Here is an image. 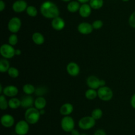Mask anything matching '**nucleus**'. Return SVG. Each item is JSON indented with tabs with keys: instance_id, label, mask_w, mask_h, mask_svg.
Wrapping results in <instances>:
<instances>
[{
	"instance_id": "nucleus-46",
	"label": "nucleus",
	"mask_w": 135,
	"mask_h": 135,
	"mask_svg": "<svg viewBox=\"0 0 135 135\" xmlns=\"http://www.w3.org/2000/svg\"><path fill=\"white\" fill-rule=\"evenodd\" d=\"M80 135H88L87 134H85V133H83V134H80Z\"/></svg>"
},
{
	"instance_id": "nucleus-17",
	"label": "nucleus",
	"mask_w": 135,
	"mask_h": 135,
	"mask_svg": "<svg viewBox=\"0 0 135 135\" xmlns=\"http://www.w3.org/2000/svg\"><path fill=\"white\" fill-rule=\"evenodd\" d=\"M92 9L89 3H84L80 5L79 13L80 17H82L83 18H87L92 13Z\"/></svg>"
},
{
	"instance_id": "nucleus-35",
	"label": "nucleus",
	"mask_w": 135,
	"mask_h": 135,
	"mask_svg": "<svg viewBox=\"0 0 135 135\" xmlns=\"http://www.w3.org/2000/svg\"><path fill=\"white\" fill-rule=\"evenodd\" d=\"M94 135H107L106 132L103 129H98L95 131Z\"/></svg>"
},
{
	"instance_id": "nucleus-6",
	"label": "nucleus",
	"mask_w": 135,
	"mask_h": 135,
	"mask_svg": "<svg viewBox=\"0 0 135 135\" xmlns=\"http://www.w3.org/2000/svg\"><path fill=\"white\" fill-rule=\"evenodd\" d=\"M0 54L3 58L11 59L15 56V49L9 43L3 44L0 47Z\"/></svg>"
},
{
	"instance_id": "nucleus-38",
	"label": "nucleus",
	"mask_w": 135,
	"mask_h": 135,
	"mask_svg": "<svg viewBox=\"0 0 135 135\" xmlns=\"http://www.w3.org/2000/svg\"><path fill=\"white\" fill-rule=\"evenodd\" d=\"M71 135H80V133L79 132V130L76 129H73L71 132Z\"/></svg>"
},
{
	"instance_id": "nucleus-28",
	"label": "nucleus",
	"mask_w": 135,
	"mask_h": 135,
	"mask_svg": "<svg viewBox=\"0 0 135 135\" xmlns=\"http://www.w3.org/2000/svg\"><path fill=\"white\" fill-rule=\"evenodd\" d=\"M91 116L94 118L96 120H99L101 119L103 116V111L101 109L96 108L93 109L91 113Z\"/></svg>"
},
{
	"instance_id": "nucleus-7",
	"label": "nucleus",
	"mask_w": 135,
	"mask_h": 135,
	"mask_svg": "<svg viewBox=\"0 0 135 135\" xmlns=\"http://www.w3.org/2000/svg\"><path fill=\"white\" fill-rule=\"evenodd\" d=\"M29 124H30L26 120H19L15 126V132L17 135H26L30 129Z\"/></svg>"
},
{
	"instance_id": "nucleus-10",
	"label": "nucleus",
	"mask_w": 135,
	"mask_h": 135,
	"mask_svg": "<svg viewBox=\"0 0 135 135\" xmlns=\"http://www.w3.org/2000/svg\"><path fill=\"white\" fill-rule=\"evenodd\" d=\"M77 30L79 33L82 34H89L92 33L94 30V28L92 26V24L89 23L88 22H80L77 26Z\"/></svg>"
},
{
	"instance_id": "nucleus-30",
	"label": "nucleus",
	"mask_w": 135,
	"mask_h": 135,
	"mask_svg": "<svg viewBox=\"0 0 135 135\" xmlns=\"http://www.w3.org/2000/svg\"><path fill=\"white\" fill-rule=\"evenodd\" d=\"M26 12L28 15L31 17H36L37 15H38V10H37L36 7L33 6V5H29V6H28Z\"/></svg>"
},
{
	"instance_id": "nucleus-18",
	"label": "nucleus",
	"mask_w": 135,
	"mask_h": 135,
	"mask_svg": "<svg viewBox=\"0 0 135 135\" xmlns=\"http://www.w3.org/2000/svg\"><path fill=\"white\" fill-rule=\"evenodd\" d=\"M74 111V107L71 103H64L63 105H62L61 107H60V110H59V112H60L61 115L64 116H69V115H71Z\"/></svg>"
},
{
	"instance_id": "nucleus-19",
	"label": "nucleus",
	"mask_w": 135,
	"mask_h": 135,
	"mask_svg": "<svg viewBox=\"0 0 135 135\" xmlns=\"http://www.w3.org/2000/svg\"><path fill=\"white\" fill-rule=\"evenodd\" d=\"M47 104V101L44 97H37L34 100V107L38 110L44 109Z\"/></svg>"
},
{
	"instance_id": "nucleus-34",
	"label": "nucleus",
	"mask_w": 135,
	"mask_h": 135,
	"mask_svg": "<svg viewBox=\"0 0 135 135\" xmlns=\"http://www.w3.org/2000/svg\"><path fill=\"white\" fill-rule=\"evenodd\" d=\"M129 24L131 27L135 28V11L131 13L129 18Z\"/></svg>"
},
{
	"instance_id": "nucleus-42",
	"label": "nucleus",
	"mask_w": 135,
	"mask_h": 135,
	"mask_svg": "<svg viewBox=\"0 0 135 135\" xmlns=\"http://www.w3.org/2000/svg\"><path fill=\"white\" fill-rule=\"evenodd\" d=\"M40 112L41 115H44L45 113H46V111H45L44 109H42V110H40Z\"/></svg>"
},
{
	"instance_id": "nucleus-9",
	"label": "nucleus",
	"mask_w": 135,
	"mask_h": 135,
	"mask_svg": "<svg viewBox=\"0 0 135 135\" xmlns=\"http://www.w3.org/2000/svg\"><path fill=\"white\" fill-rule=\"evenodd\" d=\"M28 7V4L25 0H17L12 5V9L15 13H20L25 11Z\"/></svg>"
},
{
	"instance_id": "nucleus-23",
	"label": "nucleus",
	"mask_w": 135,
	"mask_h": 135,
	"mask_svg": "<svg viewBox=\"0 0 135 135\" xmlns=\"http://www.w3.org/2000/svg\"><path fill=\"white\" fill-rule=\"evenodd\" d=\"M10 67V64L8 59L3 58L0 59V71L1 73L7 72Z\"/></svg>"
},
{
	"instance_id": "nucleus-40",
	"label": "nucleus",
	"mask_w": 135,
	"mask_h": 135,
	"mask_svg": "<svg viewBox=\"0 0 135 135\" xmlns=\"http://www.w3.org/2000/svg\"><path fill=\"white\" fill-rule=\"evenodd\" d=\"M76 1H79L80 3L84 4V3H88V2H90V0H76Z\"/></svg>"
},
{
	"instance_id": "nucleus-22",
	"label": "nucleus",
	"mask_w": 135,
	"mask_h": 135,
	"mask_svg": "<svg viewBox=\"0 0 135 135\" xmlns=\"http://www.w3.org/2000/svg\"><path fill=\"white\" fill-rule=\"evenodd\" d=\"M9 107L12 109H17L21 105V101L18 98L11 97L9 101Z\"/></svg>"
},
{
	"instance_id": "nucleus-32",
	"label": "nucleus",
	"mask_w": 135,
	"mask_h": 135,
	"mask_svg": "<svg viewBox=\"0 0 135 135\" xmlns=\"http://www.w3.org/2000/svg\"><path fill=\"white\" fill-rule=\"evenodd\" d=\"M18 37H17V35L16 34H11L9 37V38H8V43L13 46H15L18 43Z\"/></svg>"
},
{
	"instance_id": "nucleus-16",
	"label": "nucleus",
	"mask_w": 135,
	"mask_h": 135,
	"mask_svg": "<svg viewBox=\"0 0 135 135\" xmlns=\"http://www.w3.org/2000/svg\"><path fill=\"white\" fill-rule=\"evenodd\" d=\"M34 100L35 99L33 98L32 95H26L21 99V105L24 109H28L30 107H32V106L34 105Z\"/></svg>"
},
{
	"instance_id": "nucleus-45",
	"label": "nucleus",
	"mask_w": 135,
	"mask_h": 135,
	"mask_svg": "<svg viewBox=\"0 0 135 135\" xmlns=\"http://www.w3.org/2000/svg\"><path fill=\"white\" fill-rule=\"evenodd\" d=\"M123 1H124V2H127V1H129V0H122Z\"/></svg>"
},
{
	"instance_id": "nucleus-11",
	"label": "nucleus",
	"mask_w": 135,
	"mask_h": 135,
	"mask_svg": "<svg viewBox=\"0 0 135 135\" xmlns=\"http://www.w3.org/2000/svg\"><path fill=\"white\" fill-rule=\"evenodd\" d=\"M66 70L67 72L68 73L69 75L71 76L75 77L77 76L80 73V66L77 63L74 62H71L67 65L66 67Z\"/></svg>"
},
{
	"instance_id": "nucleus-21",
	"label": "nucleus",
	"mask_w": 135,
	"mask_h": 135,
	"mask_svg": "<svg viewBox=\"0 0 135 135\" xmlns=\"http://www.w3.org/2000/svg\"><path fill=\"white\" fill-rule=\"evenodd\" d=\"M33 42L36 45H42L44 43L45 38L43 34L39 32H36L32 36Z\"/></svg>"
},
{
	"instance_id": "nucleus-33",
	"label": "nucleus",
	"mask_w": 135,
	"mask_h": 135,
	"mask_svg": "<svg viewBox=\"0 0 135 135\" xmlns=\"http://www.w3.org/2000/svg\"><path fill=\"white\" fill-rule=\"evenodd\" d=\"M92 26H93L94 29H96V30H98L100 29L104 25V22L102 20H96V21H94L92 22Z\"/></svg>"
},
{
	"instance_id": "nucleus-3",
	"label": "nucleus",
	"mask_w": 135,
	"mask_h": 135,
	"mask_svg": "<svg viewBox=\"0 0 135 135\" xmlns=\"http://www.w3.org/2000/svg\"><path fill=\"white\" fill-rule=\"evenodd\" d=\"M95 124H96V120L92 116H83L78 123L79 128L84 130L91 129L94 127Z\"/></svg>"
},
{
	"instance_id": "nucleus-29",
	"label": "nucleus",
	"mask_w": 135,
	"mask_h": 135,
	"mask_svg": "<svg viewBox=\"0 0 135 135\" xmlns=\"http://www.w3.org/2000/svg\"><path fill=\"white\" fill-rule=\"evenodd\" d=\"M47 92V87L46 86H39L36 88L34 94L38 97H43Z\"/></svg>"
},
{
	"instance_id": "nucleus-14",
	"label": "nucleus",
	"mask_w": 135,
	"mask_h": 135,
	"mask_svg": "<svg viewBox=\"0 0 135 135\" xmlns=\"http://www.w3.org/2000/svg\"><path fill=\"white\" fill-rule=\"evenodd\" d=\"M18 87H16L13 85H10L7 86L3 88V93L5 96L9 97H15L16 95H18Z\"/></svg>"
},
{
	"instance_id": "nucleus-13",
	"label": "nucleus",
	"mask_w": 135,
	"mask_h": 135,
	"mask_svg": "<svg viewBox=\"0 0 135 135\" xmlns=\"http://www.w3.org/2000/svg\"><path fill=\"white\" fill-rule=\"evenodd\" d=\"M1 123L5 128H11L15 124V119L10 114H4L1 117Z\"/></svg>"
},
{
	"instance_id": "nucleus-20",
	"label": "nucleus",
	"mask_w": 135,
	"mask_h": 135,
	"mask_svg": "<svg viewBox=\"0 0 135 135\" xmlns=\"http://www.w3.org/2000/svg\"><path fill=\"white\" fill-rule=\"evenodd\" d=\"M80 3L78 1H71L67 5V9L70 13H76L79 11L80 7Z\"/></svg>"
},
{
	"instance_id": "nucleus-44",
	"label": "nucleus",
	"mask_w": 135,
	"mask_h": 135,
	"mask_svg": "<svg viewBox=\"0 0 135 135\" xmlns=\"http://www.w3.org/2000/svg\"><path fill=\"white\" fill-rule=\"evenodd\" d=\"M61 1H64V2H70L71 1H72V0H61Z\"/></svg>"
},
{
	"instance_id": "nucleus-26",
	"label": "nucleus",
	"mask_w": 135,
	"mask_h": 135,
	"mask_svg": "<svg viewBox=\"0 0 135 135\" xmlns=\"http://www.w3.org/2000/svg\"><path fill=\"white\" fill-rule=\"evenodd\" d=\"M85 97L88 100H94L98 97V91H96V89L89 88L86 91Z\"/></svg>"
},
{
	"instance_id": "nucleus-8",
	"label": "nucleus",
	"mask_w": 135,
	"mask_h": 135,
	"mask_svg": "<svg viewBox=\"0 0 135 135\" xmlns=\"http://www.w3.org/2000/svg\"><path fill=\"white\" fill-rule=\"evenodd\" d=\"M22 26V21L18 17H13L8 22V30L13 34H16L21 29Z\"/></svg>"
},
{
	"instance_id": "nucleus-43",
	"label": "nucleus",
	"mask_w": 135,
	"mask_h": 135,
	"mask_svg": "<svg viewBox=\"0 0 135 135\" xmlns=\"http://www.w3.org/2000/svg\"><path fill=\"white\" fill-rule=\"evenodd\" d=\"M3 87L2 84H0V93H3Z\"/></svg>"
},
{
	"instance_id": "nucleus-2",
	"label": "nucleus",
	"mask_w": 135,
	"mask_h": 135,
	"mask_svg": "<svg viewBox=\"0 0 135 135\" xmlns=\"http://www.w3.org/2000/svg\"><path fill=\"white\" fill-rule=\"evenodd\" d=\"M40 116V110L32 107L26 110L25 112V120L30 124H35L39 121Z\"/></svg>"
},
{
	"instance_id": "nucleus-15",
	"label": "nucleus",
	"mask_w": 135,
	"mask_h": 135,
	"mask_svg": "<svg viewBox=\"0 0 135 135\" xmlns=\"http://www.w3.org/2000/svg\"><path fill=\"white\" fill-rule=\"evenodd\" d=\"M86 84L89 88L98 89L100 87V79L95 75H90L87 78Z\"/></svg>"
},
{
	"instance_id": "nucleus-37",
	"label": "nucleus",
	"mask_w": 135,
	"mask_h": 135,
	"mask_svg": "<svg viewBox=\"0 0 135 135\" xmlns=\"http://www.w3.org/2000/svg\"><path fill=\"white\" fill-rule=\"evenodd\" d=\"M131 105L133 109H135V93L133 95L131 99Z\"/></svg>"
},
{
	"instance_id": "nucleus-24",
	"label": "nucleus",
	"mask_w": 135,
	"mask_h": 135,
	"mask_svg": "<svg viewBox=\"0 0 135 135\" xmlns=\"http://www.w3.org/2000/svg\"><path fill=\"white\" fill-rule=\"evenodd\" d=\"M22 91L26 95H30L34 93L36 91V87L30 83H26L22 87Z\"/></svg>"
},
{
	"instance_id": "nucleus-36",
	"label": "nucleus",
	"mask_w": 135,
	"mask_h": 135,
	"mask_svg": "<svg viewBox=\"0 0 135 135\" xmlns=\"http://www.w3.org/2000/svg\"><path fill=\"white\" fill-rule=\"evenodd\" d=\"M5 7H6L5 3L3 0H0V11H3L4 9H5Z\"/></svg>"
},
{
	"instance_id": "nucleus-41",
	"label": "nucleus",
	"mask_w": 135,
	"mask_h": 135,
	"mask_svg": "<svg viewBox=\"0 0 135 135\" xmlns=\"http://www.w3.org/2000/svg\"><path fill=\"white\" fill-rule=\"evenodd\" d=\"M22 54L21 50L20 49H15V56H20Z\"/></svg>"
},
{
	"instance_id": "nucleus-39",
	"label": "nucleus",
	"mask_w": 135,
	"mask_h": 135,
	"mask_svg": "<svg viewBox=\"0 0 135 135\" xmlns=\"http://www.w3.org/2000/svg\"><path fill=\"white\" fill-rule=\"evenodd\" d=\"M105 81L104 79H100V87H104V86H105Z\"/></svg>"
},
{
	"instance_id": "nucleus-1",
	"label": "nucleus",
	"mask_w": 135,
	"mask_h": 135,
	"mask_svg": "<svg viewBox=\"0 0 135 135\" xmlns=\"http://www.w3.org/2000/svg\"><path fill=\"white\" fill-rule=\"evenodd\" d=\"M40 11L43 17L50 19L59 17L60 14V11L57 5L51 1H46L42 3Z\"/></svg>"
},
{
	"instance_id": "nucleus-27",
	"label": "nucleus",
	"mask_w": 135,
	"mask_h": 135,
	"mask_svg": "<svg viewBox=\"0 0 135 135\" xmlns=\"http://www.w3.org/2000/svg\"><path fill=\"white\" fill-rule=\"evenodd\" d=\"M5 97L6 96H5L3 94L0 95V109L3 111L6 110L9 107V101L7 100Z\"/></svg>"
},
{
	"instance_id": "nucleus-25",
	"label": "nucleus",
	"mask_w": 135,
	"mask_h": 135,
	"mask_svg": "<svg viewBox=\"0 0 135 135\" xmlns=\"http://www.w3.org/2000/svg\"><path fill=\"white\" fill-rule=\"evenodd\" d=\"M104 3V0H90L89 2L90 5L92 9L98 10L101 9Z\"/></svg>"
},
{
	"instance_id": "nucleus-31",
	"label": "nucleus",
	"mask_w": 135,
	"mask_h": 135,
	"mask_svg": "<svg viewBox=\"0 0 135 135\" xmlns=\"http://www.w3.org/2000/svg\"><path fill=\"white\" fill-rule=\"evenodd\" d=\"M7 74L11 78H18V75H19V71H18V69L16 68L15 67L11 66L10 68L9 69V70H8Z\"/></svg>"
},
{
	"instance_id": "nucleus-12",
	"label": "nucleus",
	"mask_w": 135,
	"mask_h": 135,
	"mask_svg": "<svg viewBox=\"0 0 135 135\" xmlns=\"http://www.w3.org/2000/svg\"><path fill=\"white\" fill-rule=\"evenodd\" d=\"M51 27L55 30L57 31H60L62 30L65 26V22L64 19L61 17H55V18L51 20Z\"/></svg>"
},
{
	"instance_id": "nucleus-4",
	"label": "nucleus",
	"mask_w": 135,
	"mask_h": 135,
	"mask_svg": "<svg viewBox=\"0 0 135 135\" xmlns=\"http://www.w3.org/2000/svg\"><path fill=\"white\" fill-rule=\"evenodd\" d=\"M75 120L72 116H64L61 120V127L62 130L66 132H71L73 129H75Z\"/></svg>"
},
{
	"instance_id": "nucleus-5",
	"label": "nucleus",
	"mask_w": 135,
	"mask_h": 135,
	"mask_svg": "<svg viewBox=\"0 0 135 135\" xmlns=\"http://www.w3.org/2000/svg\"><path fill=\"white\" fill-rule=\"evenodd\" d=\"M98 91V97L104 101H109L113 98V92L110 87L108 86L100 87Z\"/></svg>"
}]
</instances>
